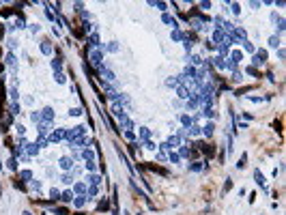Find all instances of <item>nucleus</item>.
Here are the masks:
<instances>
[{
  "label": "nucleus",
  "instance_id": "6e6552de",
  "mask_svg": "<svg viewBox=\"0 0 286 215\" xmlns=\"http://www.w3.org/2000/svg\"><path fill=\"white\" fill-rule=\"evenodd\" d=\"M58 164H60L62 170H71V168H73V159H71V157H60Z\"/></svg>",
  "mask_w": 286,
  "mask_h": 215
},
{
  "label": "nucleus",
  "instance_id": "a211bd4d",
  "mask_svg": "<svg viewBox=\"0 0 286 215\" xmlns=\"http://www.w3.org/2000/svg\"><path fill=\"white\" fill-rule=\"evenodd\" d=\"M202 116H204V118H215L217 112H215L213 108H202Z\"/></svg>",
  "mask_w": 286,
  "mask_h": 215
},
{
  "label": "nucleus",
  "instance_id": "3c124183",
  "mask_svg": "<svg viewBox=\"0 0 286 215\" xmlns=\"http://www.w3.org/2000/svg\"><path fill=\"white\" fill-rule=\"evenodd\" d=\"M97 209H99V211H105V209H108V200L103 198V200L99 202V207H97Z\"/></svg>",
  "mask_w": 286,
  "mask_h": 215
},
{
  "label": "nucleus",
  "instance_id": "de8ad7c7",
  "mask_svg": "<svg viewBox=\"0 0 286 215\" xmlns=\"http://www.w3.org/2000/svg\"><path fill=\"white\" fill-rule=\"evenodd\" d=\"M230 187H233V178H226V185H224V194H228V191H230Z\"/></svg>",
  "mask_w": 286,
  "mask_h": 215
},
{
  "label": "nucleus",
  "instance_id": "58836bf2",
  "mask_svg": "<svg viewBox=\"0 0 286 215\" xmlns=\"http://www.w3.org/2000/svg\"><path fill=\"white\" fill-rule=\"evenodd\" d=\"M6 164H9V168H11L13 172H17V159H15V157H11V159H9Z\"/></svg>",
  "mask_w": 286,
  "mask_h": 215
},
{
  "label": "nucleus",
  "instance_id": "bf43d9fd",
  "mask_svg": "<svg viewBox=\"0 0 286 215\" xmlns=\"http://www.w3.org/2000/svg\"><path fill=\"white\" fill-rule=\"evenodd\" d=\"M284 56H286V54H284V49L280 47V49H278V58H280V60H284Z\"/></svg>",
  "mask_w": 286,
  "mask_h": 215
},
{
  "label": "nucleus",
  "instance_id": "49530a36",
  "mask_svg": "<svg viewBox=\"0 0 286 215\" xmlns=\"http://www.w3.org/2000/svg\"><path fill=\"white\" fill-rule=\"evenodd\" d=\"M69 114H71V116H80V114H82V108H71Z\"/></svg>",
  "mask_w": 286,
  "mask_h": 215
},
{
  "label": "nucleus",
  "instance_id": "0eeeda50",
  "mask_svg": "<svg viewBox=\"0 0 286 215\" xmlns=\"http://www.w3.org/2000/svg\"><path fill=\"white\" fill-rule=\"evenodd\" d=\"M73 198H75V194H73V189H67V191H62L60 194V202H73Z\"/></svg>",
  "mask_w": 286,
  "mask_h": 215
},
{
  "label": "nucleus",
  "instance_id": "f03ea898",
  "mask_svg": "<svg viewBox=\"0 0 286 215\" xmlns=\"http://www.w3.org/2000/svg\"><path fill=\"white\" fill-rule=\"evenodd\" d=\"M265 62H267V49H256V52H254V58H252V65H254V67H256V65L260 67V65H265Z\"/></svg>",
  "mask_w": 286,
  "mask_h": 215
},
{
  "label": "nucleus",
  "instance_id": "1a4fd4ad",
  "mask_svg": "<svg viewBox=\"0 0 286 215\" xmlns=\"http://www.w3.org/2000/svg\"><path fill=\"white\" fill-rule=\"evenodd\" d=\"M228 60H230L233 65H239V62L243 60V52H239V49H235V52H233V54L228 56Z\"/></svg>",
  "mask_w": 286,
  "mask_h": 215
},
{
  "label": "nucleus",
  "instance_id": "603ef678",
  "mask_svg": "<svg viewBox=\"0 0 286 215\" xmlns=\"http://www.w3.org/2000/svg\"><path fill=\"white\" fill-rule=\"evenodd\" d=\"M204 47H207V49H215V43L211 41V39H207V41H204Z\"/></svg>",
  "mask_w": 286,
  "mask_h": 215
},
{
  "label": "nucleus",
  "instance_id": "79ce46f5",
  "mask_svg": "<svg viewBox=\"0 0 286 215\" xmlns=\"http://www.w3.org/2000/svg\"><path fill=\"white\" fill-rule=\"evenodd\" d=\"M284 24H286L284 17H280V15H278V30H280V32H284V28H286Z\"/></svg>",
  "mask_w": 286,
  "mask_h": 215
},
{
  "label": "nucleus",
  "instance_id": "2eb2a0df",
  "mask_svg": "<svg viewBox=\"0 0 286 215\" xmlns=\"http://www.w3.org/2000/svg\"><path fill=\"white\" fill-rule=\"evenodd\" d=\"M86 200H88L86 196H75V198H73V207H75V209H82V207L86 204Z\"/></svg>",
  "mask_w": 286,
  "mask_h": 215
},
{
  "label": "nucleus",
  "instance_id": "7ed1b4c3",
  "mask_svg": "<svg viewBox=\"0 0 286 215\" xmlns=\"http://www.w3.org/2000/svg\"><path fill=\"white\" fill-rule=\"evenodd\" d=\"M148 138H151V129H148V127H140V129H138V138H136V142H138V144L146 142Z\"/></svg>",
  "mask_w": 286,
  "mask_h": 215
},
{
  "label": "nucleus",
  "instance_id": "6e6d98bb",
  "mask_svg": "<svg viewBox=\"0 0 286 215\" xmlns=\"http://www.w3.org/2000/svg\"><path fill=\"white\" fill-rule=\"evenodd\" d=\"M13 185H15V189H19V191H24V189H26V187H24V183H19V181H15Z\"/></svg>",
  "mask_w": 286,
  "mask_h": 215
},
{
  "label": "nucleus",
  "instance_id": "b1692460",
  "mask_svg": "<svg viewBox=\"0 0 286 215\" xmlns=\"http://www.w3.org/2000/svg\"><path fill=\"white\" fill-rule=\"evenodd\" d=\"M269 47H273V49L280 47V37H278V35H271V37H269Z\"/></svg>",
  "mask_w": 286,
  "mask_h": 215
},
{
  "label": "nucleus",
  "instance_id": "4c0bfd02",
  "mask_svg": "<svg viewBox=\"0 0 286 215\" xmlns=\"http://www.w3.org/2000/svg\"><path fill=\"white\" fill-rule=\"evenodd\" d=\"M60 181H62L65 185H71V183H73V176H71V174H62V176H60Z\"/></svg>",
  "mask_w": 286,
  "mask_h": 215
},
{
  "label": "nucleus",
  "instance_id": "423d86ee",
  "mask_svg": "<svg viewBox=\"0 0 286 215\" xmlns=\"http://www.w3.org/2000/svg\"><path fill=\"white\" fill-rule=\"evenodd\" d=\"M166 144H168V146H170V151H172V148H177V146H181V138H179V135L174 133V135H170V138L166 140Z\"/></svg>",
  "mask_w": 286,
  "mask_h": 215
},
{
  "label": "nucleus",
  "instance_id": "4d7b16f0",
  "mask_svg": "<svg viewBox=\"0 0 286 215\" xmlns=\"http://www.w3.org/2000/svg\"><path fill=\"white\" fill-rule=\"evenodd\" d=\"M233 13H235V15H239V13H241V6H239L237 2H235V4H233Z\"/></svg>",
  "mask_w": 286,
  "mask_h": 215
},
{
  "label": "nucleus",
  "instance_id": "13d9d810",
  "mask_svg": "<svg viewBox=\"0 0 286 215\" xmlns=\"http://www.w3.org/2000/svg\"><path fill=\"white\" fill-rule=\"evenodd\" d=\"M41 28H39V24H30V32H39Z\"/></svg>",
  "mask_w": 286,
  "mask_h": 215
},
{
  "label": "nucleus",
  "instance_id": "2f4dec72",
  "mask_svg": "<svg viewBox=\"0 0 286 215\" xmlns=\"http://www.w3.org/2000/svg\"><path fill=\"white\" fill-rule=\"evenodd\" d=\"M49 123H39V127H37V129H39V135H45V133H48V131H49Z\"/></svg>",
  "mask_w": 286,
  "mask_h": 215
},
{
  "label": "nucleus",
  "instance_id": "4be33fe9",
  "mask_svg": "<svg viewBox=\"0 0 286 215\" xmlns=\"http://www.w3.org/2000/svg\"><path fill=\"white\" fill-rule=\"evenodd\" d=\"M181 123H183V127H185V129H190L191 125H194V123H191V116H190V114H181Z\"/></svg>",
  "mask_w": 286,
  "mask_h": 215
},
{
  "label": "nucleus",
  "instance_id": "e2e57ef3",
  "mask_svg": "<svg viewBox=\"0 0 286 215\" xmlns=\"http://www.w3.org/2000/svg\"><path fill=\"white\" fill-rule=\"evenodd\" d=\"M157 159H161V161H164V159H166V153H164V151H159V153H157Z\"/></svg>",
  "mask_w": 286,
  "mask_h": 215
},
{
  "label": "nucleus",
  "instance_id": "c85d7f7f",
  "mask_svg": "<svg viewBox=\"0 0 286 215\" xmlns=\"http://www.w3.org/2000/svg\"><path fill=\"white\" fill-rule=\"evenodd\" d=\"M170 37H172V41H183V39H185V35H183V32H179V30H172V35H170Z\"/></svg>",
  "mask_w": 286,
  "mask_h": 215
},
{
  "label": "nucleus",
  "instance_id": "f257e3e1",
  "mask_svg": "<svg viewBox=\"0 0 286 215\" xmlns=\"http://www.w3.org/2000/svg\"><path fill=\"white\" fill-rule=\"evenodd\" d=\"M103 45L101 47H88V52H86V56H88V62H91V67H95L97 71H101L103 69Z\"/></svg>",
  "mask_w": 286,
  "mask_h": 215
},
{
  "label": "nucleus",
  "instance_id": "f8f14e48",
  "mask_svg": "<svg viewBox=\"0 0 286 215\" xmlns=\"http://www.w3.org/2000/svg\"><path fill=\"white\" fill-rule=\"evenodd\" d=\"M73 194L86 196V183H75V185H73Z\"/></svg>",
  "mask_w": 286,
  "mask_h": 215
},
{
  "label": "nucleus",
  "instance_id": "c03bdc74",
  "mask_svg": "<svg viewBox=\"0 0 286 215\" xmlns=\"http://www.w3.org/2000/svg\"><path fill=\"white\" fill-rule=\"evenodd\" d=\"M241 43H243V47H245L247 52H256V49H254V45H252V43L247 41V39H245V41H241Z\"/></svg>",
  "mask_w": 286,
  "mask_h": 215
},
{
  "label": "nucleus",
  "instance_id": "9b49d317",
  "mask_svg": "<svg viewBox=\"0 0 286 215\" xmlns=\"http://www.w3.org/2000/svg\"><path fill=\"white\" fill-rule=\"evenodd\" d=\"M213 131H215V123L211 121V123H207L204 127H202V133H204V138H211L213 135Z\"/></svg>",
  "mask_w": 286,
  "mask_h": 215
},
{
  "label": "nucleus",
  "instance_id": "c9c22d12",
  "mask_svg": "<svg viewBox=\"0 0 286 215\" xmlns=\"http://www.w3.org/2000/svg\"><path fill=\"white\" fill-rule=\"evenodd\" d=\"M125 138L131 140V142H136V133H134V129H125Z\"/></svg>",
  "mask_w": 286,
  "mask_h": 215
},
{
  "label": "nucleus",
  "instance_id": "e433bc0d",
  "mask_svg": "<svg viewBox=\"0 0 286 215\" xmlns=\"http://www.w3.org/2000/svg\"><path fill=\"white\" fill-rule=\"evenodd\" d=\"M168 159H170V164H179V159H181V157H179V153H172V151H170Z\"/></svg>",
  "mask_w": 286,
  "mask_h": 215
},
{
  "label": "nucleus",
  "instance_id": "4468645a",
  "mask_svg": "<svg viewBox=\"0 0 286 215\" xmlns=\"http://www.w3.org/2000/svg\"><path fill=\"white\" fill-rule=\"evenodd\" d=\"M86 41H88V47H101V43H99V35H97V32H93Z\"/></svg>",
  "mask_w": 286,
  "mask_h": 215
},
{
  "label": "nucleus",
  "instance_id": "864d4df0",
  "mask_svg": "<svg viewBox=\"0 0 286 215\" xmlns=\"http://www.w3.org/2000/svg\"><path fill=\"white\" fill-rule=\"evenodd\" d=\"M233 80H235V82H243V73H239V71H235V75H233Z\"/></svg>",
  "mask_w": 286,
  "mask_h": 215
},
{
  "label": "nucleus",
  "instance_id": "412c9836",
  "mask_svg": "<svg viewBox=\"0 0 286 215\" xmlns=\"http://www.w3.org/2000/svg\"><path fill=\"white\" fill-rule=\"evenodd\" d=\"M86 181H88L91 185H95V187H97V185L101 183V176H99V174H88V176H86Z\"/></svg>",
  "mask_w": 286,
  "mask_h": 215
},
{
  "label": "nucleus",
  "instance_id": "473e14b6",
  "mask_svg": "<svg viewBox=\"0 0 286 215\" xmlns=\"http://www.w3.org/2000/svg\"><path fill=\"white\" fill-rule=\"evenodd\" d=\"M103 49H108V52H118V45H116V41H110L108 45H103Z\"/></svg>",
  "mask_w": 286,
  "mask_h": 215
},
{
  "label": "nucleus",
  "instance_id": "052dcab7",
  "mask_svg": "<svg viewBox=\"0 0 286 215\" xmlns=\"http://www.w3.org/2000/svg\"><path fill=\"white\" fill-rule=\"evenodd\" d=\"M9 47H11V49H15V47H17V43H15V39H9Z\"/></svg>",
  "mask_w": 286,
  "mask_h": 215
},
{
  "label": "nucleus",
  "instance_id": "9d476101",
  "mask_svg": "<svg viewBox=\"0 0 286 215\" xmlns=\"http://www.w3.org/2000/svg\"><path fill=\"white\" fill-rule=\"evenodd\" d=\"M39 47H41V54H45V56H52V43H49L48 39H43Z\"/></svg>",
  "mask_w": 286,
  "mask_h": 215
},
{
  "label": "nucleus",
  "instance_id": "c756f323",
  "mask_svg": "<svg viewBox=\"0 0 286 215\" xmlns=\"http://www.w3.org/2000/svg\"><path fill=\"white\" fill-rule=\"evenodd\" d=\"M30 121H32V123H37V125H39V123H43V116H41V114H39V112H32V114H30Z\"/></svg>",
  "mask_w": 286,
  "mask_h": 215
},
{
  "label": "nucleus",
  "instance_id": "6ab92c4d",
  "mask_svg": "<svg viewBox=\"0 0 286 215\" xmlns=\"http://www.w3.org/2000/svg\"><path fill=\"white\" fill-rule=\"evenodd\" d=\"M166 86H168V88H179V86H181V80H179V78H168V80H166Z\"/></svg>",
  "mask_w": 286,
  "mask_h": 215
},
{
  "label": "nucleus",
  "instance_id": "7c9ffc66",
  "mask_svg": "<svg viewBox=\"0 0 286 215\" xmlns=\"http://www.w3.org/2000/svg\"><path fill=\"white\" fill-rule=\"evenodd\" d=\"M142 144H144L146 151H157V148H159V146H157L155 142H151V140H146V142H142Z\"/></svg>",
  "mask_w": 286,
  "mask_h": 215
},
{
  "label": "nucleus",
  "instance_id": "ea45409f",
  "mask_svg": "<svg viewBox=\"0 0 286 215\" xmlns=\"http://www.w3.org/2000/svg\"><path fill=\"white\" fill-rule=\"evenodd\" d=\"M245 71H247L250 75H254V78H260V73H258V69H256V67H247Z\"/></svg>",
  "mask_w": 286,
  "mask_h": 215
},
{
  "label": "nucleus",
  "instance_id": "8fccbe9b",
  "mask_svg": "<svg viewBox=\"0 0 286 215\" xmlns=\"http://www.w3.org/2000/svg\"><path fill=\"white\" fill-rule=\"evenodd\" d=\"M86 170H88V172H95V170H97L95 161H86Z\"/></svg>",
  "mask_w": 286,
  "mask_h": 215
},
{
  "label": "nucleus",
  "instance_id": "f704fd0d",
  "mask_svg": "<svg viewBox=\"0 0 286 215\" xmlns=\"http://www.w3.org/2000/svg\"><path fill=\"white\" fill-rule=\"evenodd\" d=\"M4 62H6L9 67H13V65H15V54H13V52H9V54H6V60H4Z\"/></svg>",
  "mask_w": 286,
  "mask_h": 215
},
{
  "label": "nucleus",
  "instance_id": "dca6fc26",
  "mask_svg": "<svg viewBox=\"0 0 286 215\" xmlns=\"http://www.w3.org/2000/svg\"><path fill=\"white\" fill-rule=\"evenodd\" d=\"M148 6H155V9L164 11V13H166V9H168V4H166V2H159V0H157V2H155V0H148Z\"/></svg>",
  "mask_w": 286,
  "mask_h": 215
},
{
  "label": "nucleus",
  "instance_id": "a19ab883",
  "mask_svg": "<svg viewBox=\"0 0 286 215\" xmlns=\"http://www.w3.org/2000/svg\"><path fill=\"white\" fill-rule=\"evenodd\" d=\"M54 80H56L58 84H65V82H67V78H65L62 73H54Z\"/></svg>",
  "mask_w": 286,
  "mask_h": 215
},
{
  "label": "nucleus",
  "instance_id": "a878e982",
  "mask_svg": "<svg viewBox=\"0 0 286 215\" xmlns=\"http://www.w3.org/2000/svg\"><path fill=\"white\" fill-rule=\"evenodd\" d=\"M254 178H256V183H258V185H265V176H263V172L258 170V168L254 170Z\"/></svg>",
  "mask_w": 286,
  "mask_h": 215
},
{
  "label": "nucleus",
  "instance_id": "37998d69",
  "mask_svg": "<svg viewBox=\"0 0 286 215\" xmlns=\"http://www.w3.org/2000/svg\"><path fill=\"white\" fill-rule=\"evenodd\" d=\"M190 60H191V62H194V65H198V67H200V65H202V58H200V56H198V54H194V56H191Z\"/></svg>",
  "mask_w": 286,
  "mask_h": 215
},
{
  "label": "nucleus",
  "instance_id": "72a5a7b5",
  "mask_svg": "<svg viewBox=\"0 0 286 215\" xmlns=\"http://www.w3.org/2000/svg\"><path fill=\"white\" fill-rule=\"evenodd\" d=\"M245 161H247V153H243V155H241V159L237 161V168H239V170H243V168H245Z\"/></svg>",
  "mask_w": 286,
  "mask_h": 215
},
{
  "label": "nucleus",
  "instance_id": "680f3d73",
  "mask_svg": "<svg viewBox=\"0 0 286 215\" xmlns=\"http://www.w3.org/2000/svg\"><path fill=\"white\" fill-rule=\"evenodd\" d=\"M24 131H26V127H24V125H17V133H19V135H24Z\"/></svg>",
  "mask_w": 286,
  "mask_h": 215
},
{
  "label": "nucleus",
  "instance_id": "a18cd8bd",
  "mask_svg": "<svg viewBox=\"0 0 286 215\" xmlns=\"http://www.w3.org/2000/svg\"><path fill=\"white\" fill-rule=\"evenodd\" d=\"M52 211H54L56 215H67V213H69V211H67V209H62V207H56V209H52Z\"/></svg>",
  "mask_w": 286,
  "mask_h": 215
},
{
  "label": "nucleus",
  "instance_id": "09e8293b",
  "mask_svg": "<svg viewBox=\"0 0 286 215\" xmlns=\"http://www.w3.org/2000/svg\"><path fill=\"white\" fill-rule=\"evenodd\" d=\"M58 196H60L58 189H49V198H52V200H58Z\"/></svg>",
  "mask_w": 286,
  "mask_h": 215
},
{
  "label": "nucleus",
  "instance_id": "393cba45",
  "mask_svg": "<svg viewBox=\"0 0 286 215\" xmlns=\"http://www.w3.org/2000/svg\"><path fill=\"white\" fill-rule=\"evenodd\" d=\"M202 164H204V161H191V164H190V170L191 172H200L202 168H204Z\"/></svg>",
  "mask_w": 286,
  "mask_h": 215
},
{
  "label": "nucleus",
  "instance_id": "39448f33",
  "mask_svg": "<svg viewBox=\"0 0 286 215\" xmlns=\"http://www.w3.org/2000/svg\"><path fill=\"white\" fill-rule=\"evenodd\" d=\"M65 131H67V129H56V131H52V133H49V142H60V140L65 138Z\"/></svg>",
  "mask_w": 286,
  "mask_h": 215
},
{
  "label": "nucleus",
  "instance_id": "f3484780",
  "mask_svg": "<svg viewBox=\"0 0 286 215\" xmlns=\"http://www.w3.org/2000/svg\"><path fill=\"white\" fill-rule=\"evenodd\" d=\"M26 148L30 155H39V144L37 142H26Z\"/></svg>",
  "mask_w": 286,
  "mask_h": 215
},
{
  "label": "nucleus",
  "instance_id": "bb28decb",
  "mask_svg": "<svg viewBox=\"0 0 286 215\" xmlns=\"http://www.w3.org/2000/svg\"><path fill=\"white\" fill-rule=\"evenodd\" d=\"M52 69H54L56 73H60V69H62V62H60V58H54V60H52Z\"/></svg>",
  "mask_w": 286,
  "mask_h": 215
},
{
  "label": "nucleus",
  "instance_id": "20e7f679",
  "mask_svg": "<svg viewBox=\"0 0 286 215\" xmlns=\"http://www.w3.org/2000/svg\"><path fill=\"white\" fill-rule=\"evenodd\" d=\"M161 22L168 24V26H172L174 30H179V22H177V17H172L170 13H164V15H161Z\"/></svg>",
  "mask_w": 286,
  "mask_h": 215
},
{
  "label": "nucleus",
  "instance_id": "5701e85b",
  "mask_svg": "<svg viewBox=\"0 0 286 215\" xmlns=\"http://www.w3.org/2000/svg\"><path fill=\"white\" fill-rule=\"evenodd\" d=\"M19 178H22V181L32 183V172H30V170H22V172H19Z\"/></svg>",
  "mask_w": 286,
  "mask_h": 215
},
{
  "label": "nucleus",
  "instance_id": "aec40b11",
  "mask_svg": "<svg viewBox=\"0 0 286 215\" xmlns=\"http://www.w3.org/2000/svg\"><path fill=\"white\" fill-rule=\"evenodd\" d=\"M49 121H54V110L52 108H45L43 110V123H49Z\"/></svg>",
  "mask_w": 286,
  "mask_h": 215
},
{
  "label": "nucleus",
  "instance_id": "ddd939ff",
  "mask_svg": "<svg viewBox=\"0 0 286 215\" xmlns=\"http://www.w3.org/2000/svg\"><path fill=\"white\" fill-rule=\"evenodd\" d=\"M177 95H179V99H185V101L191 97V92L185 88V86H179V88H177Z\"/></svg>",
  "mask_w": 286,
  "mask_h": 215
},
{
  "label": "nucleus",
  "instance_id": "cd10ccee",
  "mask_svg": "<svg viewBox=\"0 0 286 215\" xmlns=\"http://www.w3.org/2000/svg\"><path fill=\"white\" fill-rule=\"evenodd\" d=\"M82 157H84V161H93V159H95V153H93L91 148H86V151L82 153Z\"/></svg>",
  "mask_w": 286,
  "mask_h": 215
},
{
  "label": "nucleus",
  "instance_id": "5fc2aeb1",
  "mask_svg": "<svg viewBox=\"0 0 286 215\" xmlns=\"http://www.w3.org/2000/svg\"><path fill=\"white\" fill-rule=\"evenodd\" d=\"M198 6H200V9H202V11H207V9H211V2H200V4H198Z\"/></svg>",
  "mask_w": 286,
  "mask_h": 215
}]
</instances>
